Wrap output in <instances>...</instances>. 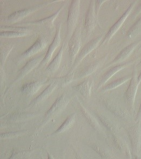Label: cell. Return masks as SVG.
<instances>
[{"instance_id": "1", "label": "cell", "mask_w": 141, "mask_h": 159, "mask_svg": "<svg viewBox=\"0 0 141 159\" xmlns=\"http://www.w3.org/2000/svg\"><path fill=\"white\" fill-rule=\"evenodd\" d=\"M80 1L74 0L72 2L68 13L67 22V32L66 38L71 37L74 33V30L76 29V26L78 22L80 15Z\"/></svg>"}, {"instance_id": "2", "label": "cell", "mask_w": 141, "mask_h": 159, "mask_svg": "<svg viewBox=\"0 0 141 159\" xmlns=\"http://www.w3.org/2000/svg\"><path fill=\"white\" fill-rule=\"evenodd\" d=\"M133 155H139L141 146V128L140 121L130 126L128 130Z\"/></svg>"}, {"instance_id": "3", "label": "cell", "mask_w": 141, "mask_h": 159, "mask_svg": "<svg viewBox=\"0 0 141 159\" xmlns=\"http://www.w3.org/2000/svg\"><path fill=\"white\" fill-rule=\"evenodd\" d=\"M81 34L82 29L81 27L76 28L74 30L69 42V52L71 63H73L77 57V55L81 46Z\"/></svg>"}, {"instance_id": "4", "label": "cell", "mask_w": 141, "mask_h": 159, "mask_svg": "<svg viewBox=\"0 0 141 159\" xmlns=\"http://www.w3.org/2000/svg\"><path fill=\"white\" fill-rule=\"evenodd\" d=\"M103 38H104L103 35L99 36L97 38L91 40L90 41H89L87 44L84 46V47L81 50L80 52L78 54V56L77 57L75 60L74 61V65L73 66L70 71H73L74 69H76V67L80 65L81 61L89 54H90L93 50L95 49V48H97V46L101 43V42H102Z\"/></svg>"}, {"instance_id": "5", "label": "cell", "mask_w": 141, "mask_h": 159, "mask_svg": "<svg viewBox=\"0 0 141 159\" xmlns=\"http://www.w3.org/2000/svg\"><path fill=\"white\" fill-rule=\"evenodd\" d=\"M69 102V100L64 95H62V96H60L57 98L55 102L54 103L51 108L49 109L48 111L45 114L43 122H44V124H46V122L49 121V120H51V118L54 117L59 113L62 111Z\"/></svg>"}, {"instance_id": "6", "label": "cell", "mask_w": 141, "mask_h": 159, "mask_svg": "<svg viewBox=\"0 0 141 159\" xmlns=\"http://www.w3.org/2000/svg\"><path fill=\"white\" fill-rule=\"evenodd\" d=\"M136 2V1H135L131 3V4L129 7L128 9L124 13V14L122 15L120 19H119L117 21V22L110 29L109 32H108V33L106 34L105 37L103 39L102 42H101V45H103V44H105L106 42H109V40L112 39V37L115 35V34L118 31L121 27L122 26V25L126 20V19L129 16V15L130 14L133 8L135 6Z\"/></svg>"}, {"instance_id": "7", "label": "cell", "mask_w": 141, "mask_h": 159, "mask_svg": "<svg viewBox=\"0 0 141 159\" xmlns=\"http://www.w3.org/2000/svg\"><path fill=\"white\" fill-rule=\"evenodd\" d=\"M95 3L94 1H91L85 18L84 28L88 34H90L92 33L96 24Z\"/></svg>"}, {"instance_id": "8", "label": "cell", "mask_w": 141, "mask_h": 159, "mask_svg": "<svg viewBox=\"0 0 141 159\" xmlns=\"http://www.w3.org/2000/svg\"><path fill=\"white\" fill-rule=\"evenodd\" d=\"M44 57L43 55H41L30 60L29 61L25 64V66L20 70L18 75L14 81V84L19 81L23 78H24L25 76L29 73L30 71L33 70L35 68H36L40 63L42 62Z\"/></svg>"}, {"instance_id": "9", "label": "cell", "mask_w": 141, "mask_h": 159, "mask_svg": "<svg viewBox=\"0 0 141 159\" xmlns=\"http://www.w3.org/2000/svg\"><path fill=\"white\" fill-rule=\"evenodd\" d=\"M139 84L136 72L134 71L133 76L131 79L130 83L126 92V102L130 106L131 109H134L135 97Z\"/></svg>"}, {"instance_id": "10", "label": "cell", "mask_w": 141, "mask_h": 159, "mask_svg": "<svg viewBox=\"0 0 141 159\" xmlns=\"http://www.w3.org/2000/svg\"><path fill=\"white\" fill-rule=\"evenodd\" d=\"M46 3H44L42 4L36 5L35 6L33 7L29 8L24 9L21 11H15L14 13H12L8 17V20L9 22L11 23H16L20 20H21L23 18H24L28 15L32 14L36 11H37L39 9L43 7L46 5Z\"/></svg>"}, {"instance_id": "11", "label": "cell", "mask_w": 141, "mask_h": 159, "mask_svg": "<svg viewBox=\"0 0 141 159\" xmlns=\"http://www.w3.org/2000/svg\"><path fill=\"white\" fill-rule=\"evenodd\" d=\"M110 141L112 146V147L115 149L124 153L127 157L131 158V153L128 145L120 136H118V135L115 133H114L112 134Z\"/></svg>"}, {"instance_id": "12", "label": "cell", "mask_w": 141, "mask_h": 159, "mask_svg": "<svg viewBox=\"0 0 141 159\" xmlns=\"http://www.w3.org/2000/svg\"><path fill=\"white\" fill-rule=\"evenodd\" d=\"M61 28V24L59 25L53 42L50 45L46 56L44 57V59L42 61V62L41 63L42 65H46L49 61H51L54 52H55V50L58 48V47L59 46L61 42V37H60Z\"/></svg>"}, {"instance_id": "13", "label": "cell", "mask_w": 141, "mask_h": 159, "mask_svg": "<svg viewBox=\"0 0 141 159\" xmlns=\"http://www.w3.org/2000/svg\"><path fill=\"white\" fill-rule=\"evenodd\" d=\"M141 42V40H139L137 42H134L133 43L129 45L128 46L124 48L121 51V52L117 55V57L112 61V63H110V66L116 64V63H120L123 61H125L126 59H128L129 57H130V55L135 50V48L139 45V43Z\"/></svg>"}, {"instance_id": "14", "label": "cell", "mask_w": 141, "mask_h": 159, "mask_svg": "<svg viewBox=\"0 0 141 159\" xmlns=\"http://www.w3.org/2000/svg\"><path fill=\"white\" fill-rule=\"evenodd\" d=\"M46 46V42L44 39L42 38H38L36 42L30 48L21 55V57L23 59H26L32 57L43 50Z\"/></svg>"}, {"instance_id": "15", "label": "cell", "mask_w": 141, "mask_h": 159, "mask_svg": "<svg viewBox=\"0 0 141 159\" xmlns=\"http://www.w3.org/2000/svg\"><path fill=\"white\" fill-rule=\"evenodd\" d=\"M103 103L106 108H107L110 112H112L116 116L120 118L126 117L128 115L127 111L123 109L120 105L111 100H105Z\"/></svg>"}, {"instance_id": "16", "label": "cell", "mask_w": 141, "mask_h": 159, "mask_svg": "<svg viewBox=\"0 0 141 159\" xmlns=\"http://www.w3.org/2000/svg\"><path fill=\"white\" fill-rule=\"evenodd\" d=\"M130 61H129L126 63H122V64L113 67L112 69H110L108 71L107 73L105 74L102 76V78L99 81V84L97 86V89H99V88H101L102 86H104L107 82L108 81L110 78H112L115 74H116L117 72L120 71L122 69H124L126 67H127L128 66L130 65Z\"/></svg>"}, {"instance_id": "17", "label": "cell", "mask_w": 141, "mask_h": 159, "mask_svg": "<svg viewBox=\"0 0 141 159\" xmlns=\"http://www.w3.org/2000/svg\"><path fill=\"white\" fill-rule=\"evenodd\" d=\"M93 86V81L88 79L85 80L82 83L73 87L74 90L80 93L81 94L86 98H89L91 95V89Z\"/></svg>"}, {"instance_id": "18", "label": "cell", "mask_w": 141, "mask_h": 159, "mask_svg": "<svg viewBox=\"0 0 141 159\" xmlns=\"http://www.w3.org/2000/svg\"><path fill=\"white\" fill-rule=\"evenodd\" d=\"M58 85L56 84H54V83H51L48 87H47L43 92H42L41 93L40 95H39L35 100L33 101L32 102L30 103L29 106L31 107H34L38 105L39 103L42 102V101L46 100V98L50 96L53 92L55 90Z\"/></svg>"}, {"instance_id": "19", "label": "cell", "mask_w": 141, "mask_h": 159, "mask_svg": "<svg viewBox=\"0 0 141 159\" xmlns=\"http://www.w3.org/2000/svg\"><path fill=\"white\" fill-rule=\"evenodd\" d=\"M43 84L41 81H33L24 84L21 88V91L24 94L27 95H34L40 89Z\"/></svg>"}, {"instance_id": "20", "label": "cell", "mask_w": 141, "mask_h": 159, "mask_svg": "<svg viewBox=\"0 0 141 159\" xmlns=\"http://www.w3.org/2000/svg\"><path fill=\"white\" fill-rule=\"evenodd\" d=\"M106 57H105L102 59L97 60L95 62L86 66L83 70H82V71H81L80 73L79 74L78 78L81 79V78L87 77L88 76L90 75L91 74L94 73L101 66V65L103 64L106 59Z\"/></svg>"}, {"instance_id": "21", "label": "cell", "mask_w": 141, "mask_h": 159, "mask_svg": "<svg viewBox=\"0 0 141 159\" xmlns=\"http://www.w3.org/2000/svg\"><path fill=\"white\" fill-rule=\"evenodd\" d=\"M80 106L82 114L86 120V121L88 122V123L91 126V127L97 130L101 129V126L99 121L91 114L84 107L83 105H82L81 102H80Z\"/></svg>"}, {"instance_id": "22", "label": "cell", "mask_w": 141, "mask_h": 159, "mask_svg": "<svg viewBox=\"0 0 141 159\" xmlns=\"http://www.w3.org/2000/svg\"><path fill=\"white\" fill-rule=\"evenodd\" d=\"M64 6V5H63L58 10L57 12L54 13L53 15H51V16L46 17V18H45V19H42V20H41L35 21V22H30L29 23L33 24V25H42V26H44V27H50V26H51V25H53V23L54 22V20L57 18V17L58 16V15L59 14V13L63 9Z\"/></svg>"}, {"instance_id": "23", "label": "cell", "mask_w": 141, "mask_h": 159, "mask_svg": "<svg viewBox=\"0 0 141 159\" xmlns=\"http://www.w3.org/2000/svg\"><path fill=\"white\" fill-rule=\"evenodd\" d=\"M96 115L98 117L99 121H101V123L104 125L105 127L109 131L112 132L113 133H115L117 132L118 130L117 127L109 117H108L106 115H104L102 113H96Z\"/></svg>"}, {"instance_id": "24", "label": "cell", "mask_w": 141, "mask_h": 159, "mask_svg": "<svg viewBox=\"0 0 141 159\" xmlns=\"http://www.w3.org/2000/svg\"><path fill=\"white\" fill-rule=\"evenodd\" d=\"M64 42H63V44L61 46V48L59 49V52L57 53V55L55 57V58L53 59V61L49 63V65L47 67V70L51 72H55L56 71L58 68H59L60 64H61L62 57L63 54V49H64Z\"/></svg>"}, {"instance_id": "25", "label": "cell", "mask_w": 141, "mask_h": 159, "mask_svg": "<svg viewBox=\"0 0 141 159\" xmlns=\"http://www.w3.org/2000/svg\"><path fill=\"white\" fill-rule=\"evenodd\" d=\"M74 78L73 71H70V73L64 76H60L59 78H54L50 80L51 83L56 84L58 86L64 87L72 82Z\"/></svg>"}, {"instance_id": "26", "label": "cell", "mask_w": 141, "mask_h": 159, "mask_svg": "<svg viewBox=\"0 0 141 159\" xmlns=\"http://www.w3.org/2000/svg\"><path fill=\"white\" fill-rule=\"evenodd\" d=\"M91 147L93 149L97 152L101 157L104 159H112V157L109 152L105 148L103 145L99 143H94Z\"/></svg>"}, {"instance_id": "27", "label": "cell", "mask_w": 141, "mask_h": 159, "mask_svg": "<svg viewBox=\"0 0 141 159\" xmlns=\"http://www.w3.org/2000/svg\"><path fill=\"white\" fill-rule=\"evenodd\" d=\"M75 120V114H74L69 116V117H68L67 119L65 120V121L64 122L63 124L54 133V134L62 133L67 131L73 126Z\"/></svg>"}, {"instance_id": "28", "label": "cell", "mask_w": 141, "mask_h": 159, "mask_svg": "<svg viewBox=\"0 0 141 159\" xmlns=\"http://www.w3.org/2000/svg\"><path fill=\"white\" fill-rule=\"evenodd\" d=\"M131 79V77L129 76H126V77H123V78H121L117 80L116 81L112 82L111 84H108L107 86L103 87L102 88H101V91L102 92H106V91H108V90H113L114 89L118 87L121 85H122L123 84L128 81L129 80Z\"/></svg>"}, {"instance_id": "29", "label": "cell", "mask_w": 141, "mask_h": 159, "mask_svg": "<svg viewBox=\"0 0 141 159\" xmlns=\"http://www.w3.org/2000/svg\"><path fill=\"white\" fill-rule=\"evenodd\" d=\"M141 33V17L130 28V29L126 34V38L128 39H132Z\"/></svg>"}, {"instance_id": "30", "label": "cell", "mask_w": 141, "mask_h": 159, "mask_svg": "<svg viewBox=\"0 0 141 159\" xmlns=\"http://www.w3.org/2000/svg\"><path fill=\"white\" fill-rule=\"evenodd\" d=\"M14 48L13 46L11 45H5L3 47H1V67L4 66L5 61L6 60L7 57L9 54L11 50Z\"/></svg>"}, {"instance_id": "31", "label": "cell", "mask_w": 141, "mask_h": 159, "mask_svg": "<svg viewBox=\"0 0 141 159\" xmlns=\"http://www.w3.org/2000/svg\"><path fill=\"white\" fill-rule=\"evenodd\" d=\"M28 33L15 32H1L0 34L1 38H14L23 37L27 35Z\"/></svg>"}, {"instance_id": "32", "label": "cell", "mask_w": 141, "mask_h": 159, "mask_svg": "<svg viewBox=\"0 0 141 159\" xmlns=\"http://www.w3.org/2000/svg\"><path fill=\"white\" fill-rule=\"evenodd\" d=\"M1 30H4V32H23L28 33L29 30L27 28L15 27L11 26H1Z\"/></svg>"}, {"instance_id": "33", "label": "cell", "mask_w": 141, "mask_h": 159, "mask_svg": "<svg viewBox=\"0 0 141 159\" xmlns=\"http://www.w3.org/2000/svg\"><path fill=\"white\" fill-rule=\"evenodd\" d=\"M107 1H95V10H96V16H99V9L101 8V6L103 4V3L106 2Z\"/></svg>"}, {"instance_id": "34", "label": "cell", "mask_w": 141, "mask_h": 159, "mask_svg": "<svg viewBox=\"0 0 141 159\" xmlns=\"http://www.w3.org/2000/svg\"><path fill=\"white\" fill-rule=\"evenodd\" d=\"M141 3L139 4V6L137 7V8L136 9V11H135V12L133 14V16L134 17L136 16L139 14L141 13Z\"/></svg>"}, {"instance_id": "35", "label": "cell", "mask_w": 141, "mask_h": 159, "mask_svg": "<svg viewBox=\"0 0 141 159\" xmlns=\"http://www.w3.org/2000/svg\"><path fill=\"white\" fill-rule=\"evenodd\" d=\"M141 120V103L140 106H139V112L137 113V116H136V122L140 121Z\"/></svg>"}, {"instance_id": "36", "label": "cell", "mask_w": 141, "mask_h": 159, "mask_svg": "<svg viewBox=\"0 0 141 159\" xmlns=\"http://www.w3.org/2000/svg\"><path fill=\"white\" fill-rule=\"evenodd\" d=\"M134 159H141V156L140 155H134Z\"/></svg>"}, {"instance_id": "37", "label": "cell", "mask_w": 141, "mask_h": 159, "mask_svg": "<svg viewBox=\"0 0 141 159\" xmlns=\"http://www.w3.org/2000/svg\"><path fill=\"white\" fill-rule=\"evenodd\" d=\"M141 81V73L140 74H139V76H138V82H139V83H140V82Z\"/></svg>"}, {"instance_id": "38", "label": "cell", "mask_w": 141, "mask_h": 159, "mask_svg": "<svg viewBox=\"0 0 141 159\" xmlns=\"http://www.w3.org/2000/svg\"><path fill=\"white\" fill-rule=\"evenodd\" d=\"M48 159H55L54 158V157H53V156L52 155H51V154H49L48 153Z\"/></svg>"}, {"instance_id": "39", "label": "cell", "mask_w": 141, "mask_h": 159, "mask_svg": "<svg viewBox=\"0 0 141 159\" xmlns=\"http://www.w3.org/2000/svg\"><path fill=\"white\" fill-rule=\"evenodd\" d=\"M139 65H141V61H140V62L139 63Z\"/></svg>"}]
</instances>
